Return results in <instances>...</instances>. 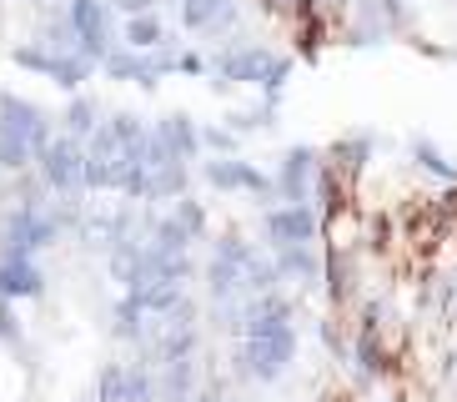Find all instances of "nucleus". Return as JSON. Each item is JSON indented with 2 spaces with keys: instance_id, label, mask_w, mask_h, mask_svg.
<instances>
[{
  "instance_id": "1",
  "label": "nucleus",
  "mask_w": 457,
  "mask_h": 402,
  "mask_svg": "<svg viewBox=\"0 0 457 402\" xmlns=\"http://www.w3.org/2000/svg\"><path fill=\"white\" fill-rule=\"evenodd\" d=\"M51 116L26 96L0 91V172H26L36 166L41 147L51 141Z\"/></svg>"
},
{
  "instance_id": "2",
  "label": "nucleus",
  "mask_w": 457,
  "mask_h": 402,
  "mask_svg": "<svg viewBox=\"0 0 457 402\" xmlns=\"http://www.w3.org/2000/svg\"><path fill=\"white\" fill-rule=\"evenodd\" d=\"M237 362H242V377H252V382H277L296 362V327L282 322V327H267V332H246Z\"/></svg>"
},
{
  "instance_id": "3",
  "label": "nucleus",
  "mask_w": 457,
  "mask_h": 402,
  "mask_svg": "<svg viewBox=\"0 0 457 402\" xmlns=\"http://www.w3.org/2000/svg\"><path fill=\"white\" fill-rule=\"evenodd\" d=\"M55 241H61V216L46 212L41 201H21L0 227V252H15V256H36Z\"/></svg>"
},
{
  "instance_id": "4",
  "label": "nucleus",
  "mask_w": 457,
  "mask_h": 402,
  "mask_svg": "<svg viewBox=\"0 0 457 402\" xmlns=\"http://www.w3.org/2000/svg\"><path fill=\"white\" fill-rule=\"evenodd\" d=\"M36 166H41V187L55 191V197H76V191L86 187V147L81 136H51L41 147V156H36Z\"/></svg>"
},
{
  "instance_id": "5",
  "label": "nucleus",
  "mask_w": 457,
  "mask_h": 402,
  "mask_svg": "<svg viewBox=\"0 0 457 402\" xmlns=\"http://www.w3.org/2000/svg\"><path fill=\"white\" fill-rule=\"evenodd\" d=\"M212 76H221V80H252V86L282 91L287 76H292V61H287V55H271V51H256V46H237V51H227V55H216V61H212Z\"/></svg>"
},
{
  "instance_id": "6",
  "label": "nucleus",
  "mask_w": 457,
  "mask_h": 402,
  "mask_svg": "<svg viewBox=\"0 0 457 402\" xmlns=\"http://www.w3.org/2000/svg\"><path fill=\"white\" fill-rule=\"evenodd\" d=\"M66 21L76 36V51L86 61H106L111 55V0H66Z\"/></svg>"
},
{
  "instance_id": "7",
  "label": "nucleus",
  "mask_w": 457,
  "mask_h": 402,
  "mask_svg": "<svg viewBox=\"0 0 457 402\" xmlns=\"http://www.w3.org/2000/svg\"><path fill=\"white\" fill-rule=\"evenodd\" d=\"M202 176L212 181L216 191H242V197H262V201L277 197V181H271L256 161H242V156H212V161H202Z\"/></svg>"
},
{
  "instance_id": "8",
  "label": "nucleus",
  "mask_w": 457,
  "mask_h": 402,
  "mask_svg": "<svg viewBox=\"0 0 457 402\" xmlns=\"http://www.w3.org/2000/svg\"><path fill=\"white\" fill-rule=\"evenodd\" d=\"M262 231H267L271 252H277V247H296V241H317L322 216L312 212V201H282V206H267Z\"/></svg>"
},
{
  "instance_id": "9",
  "label": "nucleus",
  "mask_w": 457,
  "mask_h": 402,
  "mask_svg": "<svg viewBox=\"0 0 457 402\" xmlns=\"http://www.w3.org/2000/svg\"><path fill=\"white\" fill-rule=\"evenodd\" d=\"M162 388L146 367H131V362H106L96 373V402H156Z\"/></svg>"
},
{
  "instance_id": "10",
  "label": "nucleus",
  "mask_w": 457,
  "mask_h": 402,
  "mask_svg": "<svg viewBox=\"0 0 457 402\" xmlns=\"http://www.w3.org/2000/svg\"><path fill=\"white\" fill-rule=\"evenodd\" d=\"M15 66L21 71H41V76H51L55 86H66V91H76L86 76H91V61H86L81 51H41V46H21L15 51Z\"/></svg>"
},
{
  "instance_id": "11",
  "label": "nucleus",
  "mask_w": 457,
  "mask_h": 402,
  "mask_svg": "<svg viewBox=\"0 0 457 402\" xmlns=\"http://www.w3.org/2000/svg\"><path fill=\"white\" fill-rule=\"evenodd\" d=\"M317 176H322L317 151H312V147H292L282 156V172H277V197H282V201H312Z\"/></svg>"
},
{
  "instance_id": "12",
  "label": "nucleus",
  "mask_w": 457,
  "mask_h": 402,
  "mask_svg": "<svg viewBox=\"0 0 457 402\" xmlns=\"http://www.w3.org/2000/svg\"><path fill=\"white\" fill-rule=\"evenodd\" d=\"M0 297H5V302H30V297H46L41 262H36V256L0 252Z\"/></svg>"
},
{
  "instance_id": "13",
  "label": "nucleus",
  "mask_w": 457,
  "mask_h": 402,
  "mask_svg": "<svg viewBox=\"0 0 457 402\" xmlns=\"http://www.w3.org/2000/svg\"><path fill=\"white\" fill-rule=\"evenodd\" d=\"M277 272H282V281H296V287H317V281H322V262H317V241H296V247H277Z\"/></svg>"
},
{
  "instance_id": "14",
  "label": "nucleus",
  "mask_w": 457,
  "mask_h": 402,
  "mask_svg": "<svg viewBox=\"0 0 457 402\" xmlns=\"http://www.w3.org/2000/svg\"><path fill=\"white\" fill-rule=\"evenodd\" d=\"M156 136L171 147V156L202 161V131H196V121H191L187 111H171V116H162V121H156Z\"/></svg>"
},
{
  "instance_id": "15",
  "label": "nucleus",
  "mask_w": 457,
  "mask_h": 402,
  "mask_svg": "<svg viewBox=\"0 0 457 402\" xmlns=\"http://www.w3.org/2000/svg\"><path fill=\"white\" fill-rule=\"evenodd\" d=\"M131 297L151 312V317H171V312L181 307V297H187V281L181 277H151V281H141Z\"/></svg>"
},
{
  "instance_id": "16",
  "label": "nucleus",
  "mask_w": 457,
  "mask_h": 402,
  "mask_svg": "<svg viewBox=\"0 0 457 402\" xmlns=\"http://www.w3.org/2000/svg\"><path fill=\"white\" fill-rule=\"evenodd\" d=\"M237 15V0H181V26L187 30H216Z\"/></svg>"
},
{
  "instance_id": "17",
  "label": "nucleus",
  "mask_w": 457,
  "mask_h": 402,
  "mask_svg": "<svg viewBox=\"0 0 457 402\" xmlns=\"http://www.w3.org/2000/svg\"><path fill=\"white\" fill-rule=\"evenodd\" d=\"M121 46H131V51H162V46H166V26H162V21H156L151 11L126 15V26H121Z\"/></svg>"
},
{
  "instance_id": "18",
  "label": "nucleus",
  "mask_w": 457,
  "mask_h": 402,
  "mask_svg": "<svg viewBox=\"0 0 457 402\" xmlns=\"http://www.w3.org/2000/svg\"><path fill=\"white\" fill-rule=\"evenodd\" d=\"M146 317L151 312L141 307L131 292H121V302L111 307V322H116V337H121V342H141V337H146Z\"/></svg>"
},
{
  "instance_id": "19",
  "label": "nucleus",
  "mask_w": 457,
  "mask_h": 402,
  "mask_svg": "<svg viewBox=\"0 0 457 402\" xmlns=\"http://www.w3.org/2000/svg\"><path fill=\"white\" fill-rule=\"evenodd\" d=\"M156 388H162L166 402H187L191 388H196V367H191V357H171V362H166V377L156 382Z\"/></svg>"
},
{
  "instance_id": "20",
  "label": "nucleus",
  "mask_w": 457,
  "mask_h": 402,
  "mask_svg": "<svg viewBox=\"0 0 457 402\" xmlns=\"http://www.w3.org/2000/svg\"><path fill=\"white\" fill-rule=\"evenodd\" d=\"M412 161L428 176H437V181H457V161L447 156V151H437L432 141H412Z\"/></svg>"
},
{
  "instance_id": "21",
  "label": "nucleus",
  "mask_w": 457,
  "mask_h": 402,
  "mask_svg": "<svg viewBox=\"0 0 457 402\" xmlns=\"http://www.w3.org/2000/svg\"><path fill=\"white\" fill-rule=\"evenodd\" d=\"M151 247H162V252H181L187 256V247H191V231L176 222V216H162V222H151Z\"/></svg>"
},
{
  "instance_id": "22",
  "label": "nucleus",
  "mask_w": 457,
  "mask_h": 402,
  "mask_svg": "<svg viewBox=\"0 0 457 402\" xmlns=\"http://www.w3.org/2000/svg\"><path fill=\"white\" fill-rule=\"evenodd\" d=\"M61 121H66V131H71V136H81V141H91L96 126H101V116H96V106L86 101V96H76V101L66 106V116H61Z\"/></svg>"
},
{
  "instance_id": "23",
  "label": "nucleus",
  "mask_w": 457,
  "mask_h": 402,
  "mask_svg": "<svg viewBox=\"0 0 457 402\" xmlns=\"http://www.w3.org/2000/svg\"><path fill=\"white\" fill-rule=\"evenodd\" d=\"M212 256H221V262H237V267H246L256 256V247L252 241H242V237H216V252Z\"/></svg>"
},
{
  "instance_id": "24",
  "label": "nucleus",
  "mask_w": 457,
  "mask_h": 402,
  "mask_svg": "<svg viewBox=\"0 0 457 402\" xmlns=\"http://www.w3.org/2000/svg\"><path fill=\"white\" fill-rule=\"evenodd\" d=\"M176 222H181V227H187L191 231V237H202V231H206V212H202V201H191V197H181V201H176Z\"/></svg>"
},
{
  "instance_id": "25",
  "label": "nucleus",
  "mask_w": 457,
  "mask_h": 402,
  "mask_svg": "<svg viewBox=\"0 0 457 402\" xmlns=\"http://www.w3.org/2000/svg\"><path fill=\"white\" fill-rule=\"evenodd\" d=\"M0 342H5V348H15V342H21V322H15V302H5V297H0Z\"/></svg>"
},
{
  "instance_id": "26",
  "label": "nucleus",
  "mask_w": 457,
  "mask_h": 402,
  "mask_svg": "<svg viewBox=\"0 0 457 402\" xmlns=\"http://www.w3.org/2000/svg\"><path fill=\"white\" fill-rule=\"evenodd\" d=\"M202 147H212V151H231V147H237V136H231V131H216V126H212V131H202Z\"/></svg>"
},
{
  "instance_id": "27",
  "label": "nucleus",
  "mask_w": 457,
  "mask_h": 402,
  "mask_svg": "<svg viewBox=\"0 0 457 402\" xmlns=\"http://www.w3.org/2000/svg\"><path fill=\"white\" fill-rule=\"evenodd\" d=\"M111 5H121L126 15H141V11H151V0H111Z\"/></svg>"
}]
</instances>
